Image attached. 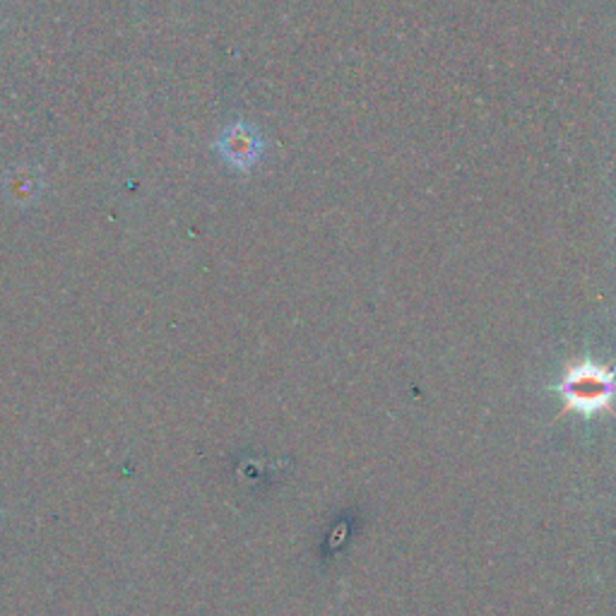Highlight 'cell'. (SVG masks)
Segmentation results:
<instances>
[{"mask_svg":"<svg viewBox=\"0 0 616 616\" xmlns=\"http://www.w3.org/2000/svg\"><path fill=\"white\" fill-rule=\"evenodd\" d=\"M558 390L570 410L598 414L612 407L616 398V374L595 362H582L568 368Z\"/></svg>","mask_w":616,"mask_h":616,"instance_id":"obj_1","label":"cell"},{"mask_svg":"<svg viewBox=\"0 0 616 616\" xmlns=\"http://www.w3.org/2000/svg\"><path fill=\"white\" fill-rule=\"evenodd\" d=\"M215 148L231 169L251 172L253 166L263 160L265 142L261 138V133H257V128H253L251 123L237 121L222 130Z\"/></svg>","mask_w":616,"mask_h":616,"instance_id":"obj_2","label":"cell"},{"mask_svg":"<svg viewBox=\"0 0 616 616\" xmlns=\"http://www.w3.org/2000/svg\"><path fill=\"white\" fill-rule=\"evenodd\" d=\"M5 188H8L10 196L20 200V203H27V200L39 196L41 178L37 176V172H32V169H15V172L8 174Z\"/></svg>","mask_w":616,"mask_h":616,"instance_id":"obj_3","label":"cell"}]
</instances>
